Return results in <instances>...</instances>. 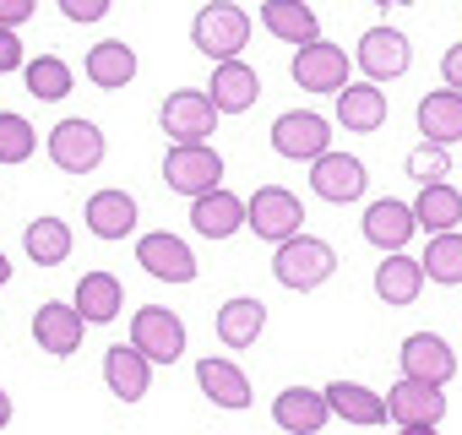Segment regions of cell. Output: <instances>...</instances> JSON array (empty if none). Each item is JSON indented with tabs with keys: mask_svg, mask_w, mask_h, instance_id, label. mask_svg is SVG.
Instances as JSON below:
<instances>
[{
	"mask_svg": "<svg viewBox=\"0 0 462 435\" xmlns=\"http://www.w3.org/2000/svg\"><path fill=\"white\" fill-rule=\"evenodd\" d=\"M327 419H332L327 392H310V386H283V392L273 397V424H278V430H289V435H316Z\"/></svg>",
	"mask_w": 462,
	"mask_h": 435,
	"instance_id": "ffe728a7",
	"label": "cell"
},
{
	"mask_svg": "<svg viewBox=\"0 0 462 435\" xmlns=\"http://www.w3.org/2000/svg\"><path fill=\"white\" fill-rule=\"evenodd\" d=\"M207 98L217 104V115H245V109L262 98V77H256L240 55H235V60H212Z\"/></svg>",
	"mask_w": 462,
	"mask_h": 435,
	"instance_id": "ac0fdd59",
	"label": "cell"
},
{
	"mask_svg": "<svg viewBox=\"0 0 462 435\" xmlns=\"http://www.w3.org/2000/svg\"><path fill=\"white\" fill-rule=\"evenodd\" d=\"M60 12L71 23H104L109 17V0H60Z\"/></svg>",
	"mask_w": 462,
	"mask_h": 435,
	"instance_id": "74e56055",
	"label": "cell"
},
{
	"mask_svg": "<svg viewBox=\"0 0 462 435\" xmlns=\"http://www.w3.org/2000/svg\"><path fill=\"white\" fill-rule=\"evenodd\" d=\"M23 251H28V262H39V267H60L66 256H71V224L66 218H33V224L23 229Z\"/></svg>",
	"mask_w": 462,
	"mask_h": 435,
	"instance_id": "4dcf8cb0",
	"label": "cell"
},
{
	"mask_svg": "<svg viewBox=\"0 0 462 435\" xmlns=\"http://www.w3.org/2000/svg\"><path fill=\"white\" fill-rule=\"evenodd\" d=\"M402 169H408V180L435 185V180H446V174H451V147H446V142H419V147L402 158Z\"/></svg>",
	"mask_w": 462,
	"mask_h": 435,
	"instance_id": "d590c367",
	"label": "cell"
},
{
	"mask_svg": "<svg viewBox=\"0 0 462 435\" xmlns=\"http://www.w3.org/2000/svg\"><path fill=\"white\" fill-rule=\"evenodd\" d=\"M337 273V251L327 245V240H316V235H289L278 251H273V278L283 283V289H294V294H310V289H321L327 278Z\"/></svg>",
	"mask_w": 462,
	"mask_h": 435,
	"instance_id": "6da1fadb",
	"label": "cell"
},
{
	"mask_svg": "<svg viewBox=\"0 0 462 435\" xmlns=\"http://www.w3.org/2000/svg\"><path fill=\"white\" fill-rule=\"evenodd\" d=\"M39 12V0H0V28H23Z\"/></svg>",
	"mask_w": 462,
	"mask_h": 435,
	"instance_id": "f35d334b",
	"label": "cell"
},
{
	"mask_svg": "<svg viewBox=\"0 0 462 435\" xmlns=\"http://www.w3.org/2000/svg\"><path fill=\"white\" fill-rule=\"evenodd\" d=\"M386 419L402 424V430H413V435L435 430V424L446 419V386L419 381V375H402V381L392 386V397H386Z\"/></svg>",
	"mask_w": 462,
	"mask_h": 435,
	"instance_id": "8992f818",
	"label": "cell"
},
{
	"mask_svg": "<svg viewBox=\"0 0 462 435\" xmlns=\"http://www.w3.org/2000/svg\"><path fill=\"white\" fill-rule=\"evenodd\" d=\"M337 125H343V131H359V136H375V131L386 125V93H381L370 77L337 88Z\"/></svg>",
	"mask_w": 462,
	"mask_h": 435,
	"instance_id": "603a6c76",
	"label": "cell"
},
{
	"mask_svg": "<svg viewBox=\"0 0 462 435\" xmlns=\"http://www.w3.org/2000/svg\"><path fill=\"white\" fill-rule=\"evenodd\" d=\"M28 60H23V39H17V28H0V77L6 71H23Z\"/></svg>",
	"mask_w": 462,
	"mask_h": 435,
	"instance_id": "8d00e7d4",
	"label": "cell"
},
{
	"mask_svg": "<svg viewBox=\"0 0 462 435\" xmlns=\"http://www.w3.org/2000/svg\"><path fill=\"white\" fill-rule=\"evenodd\" d=\"M424 278H435V283H462V235L457 229H440V235H430V245H424Z\"/></svg>",
	"mask_w": 462,
	"mask_h": 435,
	"instance_id": "836d02e7",
	"label": "cell"
},
{
	"mask_svg": "<svg viewBox=\"0 0 462 435\" xmlns=\"http://www.w3.org/2000/svg\"><path fill=\"white\" fill-rule=\"evenodd\" d=\"M131 343L152 359V365H174L185 354V321L163 305H142L131 316Z\"/></svg>",
	"mask_w": 462,
	"mask_h": 435,
	"instance_id": "30bf717a",
	"label": "cell"
},
{
	"mask_svg": "<svg viewBox=\"0 0 462 435\" xmlns=\"http://www.w3.org/2000/svg\"><path fill=\"white\" fill-rule=\"evenodd\" d=\"M397 365H402V375H419V381H435V386H446L457 375V354L440 332H408L402 348H397Z\"/></svg>",
	"mask_w": 462,
	"mask_h": 435,
	"instance_id": "e0dca14e",
	"label": "cell"
},
{
	"mask_svg": "<svg viewBox=\"0 0 462 435\" xmlns=\"http://www.w3.org/2000/svg\"><path fill=\"white\" fill-rule=\"evenodd\" d=\"M190 44L207 60H235L251 44V12H240L235 0H212L190 17Z\"/></svg>",
	"mask_w": 462,
	"mask_h": 435,
	"instance_id": "7a4b0ae2",
	"label": "cell"
},
{
	"mask_svg": "<svg viewBox=\"0 0 462 435\" xmlns=\"http://www.w3.org/2000/svg\"><path fill=\"white\" fill-rule=\"evenodd\" d=\"M262 28L273 33V39H283V44H310V39H321V23H316V12L305 6V0H262Z\"/></svg>",
	"mask_w": 462,
	"mask_h": 435,
	"instance_id": "83f0119b",
	"label": "cell"
},
{
	"mask_svg": "<svg viewBox=\"0 0 462 435\" xmlns=\"http://www.w3.org/2000/svg\"><path fill=\"white\" fill-rule=\"evenodd\" d=\"M365 185H370V174H365V163L359 158H348V153H321L316 163H310V190L321 196V201H332V207H348V201H359L365 196Z\"/></svg>",
	"mask_w": 462,
	"mask_h": 435,
	"instance_id": "4fadbf2b",
	"label": "cell"
},
{
	"mask_svg": "<svg viewBox=\"0 0 462 435\" xmlns=\"http://www.w3.org/2000/svg\"><path fill=\"white\" fill-rule=\"evenodd\" d=\"M440 77H446V88L462 93V44H451V50L440 55Z\"/></svg>",
	"mask_w": 462,
	"mask_h": 435,
	"instance_id": "ab89813d",
	"label": "cell"
},
{
	"mask_svg": "<svg viewBox=\"0 0 462 435\" xmlns=\"http://www.w3.org/2000/svg\"><path fill=\"white\" fill-rule=\"evenodd\" d=\"M359 229H365V240H370V245L386 256V251H402V245L413 240V229H419V212H413V201L381 196V201H370V207H365Z\"/></svg>",
	"mask_w": 462,
	"mask_h": 435,
	"instance_id": "5bb4252c",
	"label": "cell"
},
{
	"mask_svg": "<svg viewBox=\"0 0 462 435\" xmlns=\"http://www.w3.org/2000/svg\"><path fill=\"white\" fill-rule=\"evenodd\" d=\"M327 147H332V125H327V115L289 109V115L273 120V153H278V158H294V163L310 158V163H316Z\"/></svg>",
	"mask_w": 462,
	"mask_h": 435,
	"instance_id": "9c48e42d",
	"label": "cell"
},
{
	"mask_svg": "<svg viewBox=\"0 0 462 435\" xmlns=\"http://www.w3.org/2000/svg\"><path fill=\"white\" fill-rule=\"evenodd\" d=\"M424 289V262L408 251H386V262L375 267V300L381 305H413Z\"/></svg>",
	"mask_w": 462,
	"mask_h": 435,
	"instance_id": "cb8c5ba5",
	"label": "cell"
},
{
	"mask_svg": "<svg viewBox=\"0 0 462 435\" xmlns=\"http://www.w3.org/2000/svg\"><path fill=\"white\" fill-rule=\"evenodd\" d=\"M245 229L262 235V240H273V245H283L289 235L305 229V207H300L294 190H283V185H262V190L245 201Z\"/></svg>",
	"mask_w": 462,
	"mask_h": 435,
	"instance_id": "5b68a950",
	"label": "cell"
},
{
	"mask_svg": "<svg viewBox=\"0 0 462 435\" xmlns=\"http://www.w3.org/2000/svg\"><path fill=\"white\" fill-rule=\"evenodd\" d=\"M419 131H424V142H462V93L457 88H435V93H424L419 98Z\"/></svg>",
	"mask_w": 462,
	"mask_h": 435,
	"instance_id": "4316f807",
	"label": "cell"
},
{
	"mask_svg": "<svg viewBox=\"0 0 462 435\" xmlns=\"http://www.w3.org/2000/svg\"><path fill=\"white\" fill-rule=\"evenodd\" d=\"M104 381H109V392H115L120 403H142V397L152 392V359H147L136 343H115V348L104 354Z\"/></svg>",
	"mask_w": 462,
	"mask_h": 435,
	"instance_id": "d6986e66",
	"label": "cell"
},
{
	"mask_svg": "<svg viewBox=\"0 0 462 435\" xmlns=\"http://www.w3.org/2000/svg\"><path fill=\"white\" fill-rule=\"evenodd\" d=\"M158 131H163L169 142H207V136L217 131V104H212L207 93L180 88V93L163 98V109H158Z\"/></svg>",
	"mask_w": 462,
	"mask_h": 435,
	"instance_id": "ba28073f",
	"label": "cell"
},
{
	"mask_svg": "<svg viewBox=\"0 0 462 435\" xmlns=\"http://www.w3.org/2000/svg\"><path fill=\"white\" fill-rule=\"evenodd\" d=\"M136 262H142V273L158 278V283H196V251H190L180 235H169V229L142 235V240H136Z\"/></svg>",
	"mask_w": 462,
	"mask_h": 435,
	"instance_id": "7c38bea8",
	"label": "cell"
},
{
	"mask_svg": "<svg viewBox=\"0 0 462 435\" xmlns=\"http://www.w3.org/2000/svg\"><path fill=\"white\" fill-rule=\"evenodd\" d=\"M120 305H125V289H120V278H115V273H88V278L77 283V310L88 316V327L115 321V316H120Z\"/></svg>",
	"mask_w": 462,
	"mask_h": 435,
	"instance_id": "1f68e13d",
	"label": "cell"
},
{
	"mask_svg": "<svg viewBox=\"0 0 462 435\" xmlns=\"http://www.w3.org/2000/svg\"><path fill=\"white\" fill-rule=\"evenodd\" d=\"M196 386H201L207 403H217V408H251V375H245L235 359H217V354L196 359Z\"/></svg>",
	"mask_w": 462,
	"mask_h": 435,
	"instance_id": "7402d4cb",
	"label": "cell"
},
{
	"mask_svg": "<svg viewBox=\"0 0 462 435\" xmlns=\"http://www.w3.org/2000/svg\"><path fill=\"white\" fill-rule=\"evenodd\" d=\"M289 77H294L305 93H337V88H348V55H343L337 44H327V39H310V44L294 50Z\"/></svg>",
	"mask_w": 462,
	"mask_h": 435,
	"instance_id": "8fae6325",
	"label": "cell"
},
{
	"mask_svg": "<svg viewBox=\"0 0 462 435\" xmlns=\"http://www.w3.org/2000/svg\"><path fill=\"white\" fill-rule=\"evenodd\" d=\"M23 82H28V93H33L39 104H60V98L71 93V66H66L60 55H39V60L23 66Z\"/></svg>",
	"mask_w": 462,
	"mask_h": 435,
	"instance_id": "d6a6232c",
	"label": "cell"
},
{
	"mask_svg": "<svg viewBox=\"0 0 462 435\" xmlns=\"http://www.w3.org/2000/svg\"><path fill=\"white\" fill-rule=\"evenodd\" d=\"M190 229H196L201 240H228V235H240V229H245V201H240L235 190H223V185L190 196Z\"/></svg>",
	"mask_w": 462,
	"mask_h": 435,
	"instance_id": "2e32d148",
	"label": "cell"
},
{
	"mask_svg": "<svg viewBox=\"0 0 462 435\" xmlns=\"http://www.w3.org/2000/svg\"><path fill=\"white\" fill-rule=\"evenodd\" d=\"M217 343L223 348H251L256 338H262V327H267V305L262 300H251V294H235L228 305H217Z\"/></svg>",
	"mask_w": 462,
	"mask_h": 435,
	"instance_id": "d4e9b609",
	"label": "cell"
},
{
	"mask_svg": "<svg viewBox=\"0 0 462 435\" xmlns=\"http://www.w3.org/2000/svg\"><path fill=\"white\" fill-rule=\"evenodd\" d=\"M12 283V262H6V251H0V289Z\"/></svg>",
	"mask_w": 462,
	"mask_h": 435,
	"instance_id": "b9f144b4",
	"label": "cell"
},
{
	"mask_svg": "<svg viewBox=\"0 0 462 435\" xmlns=\"http://www.w3.org/2000/svg\"><path fill=\"white\" fill-rule=\"evenodd\" d=\"M88 235H98V240H131V229H136V196L131 190H93L88 196Z\"/></svg>",
	"mask_w": 462,
	"mask_h": 435,
	"instance_id": "44dd1931",
	"label": "cell"
},
{
	"mask_svg": "<svg viewBox=\"0 0 462 435\" xmlns=\"http://www.w3.org/2000/svg\"><path fill=\"white\" fill-rule=\"evenodd\" d=\"M88 82L104 88V93L131 88V82H136V50H131L125 39H104V44H93V50H88Z\"/></svg>",
	"mask_w": 462,
	"mask_h": 435,
	"instance_id": "484cf974",
	"label": "cell"
},
{
	"mask_svg": "<svg viewBox=\"0 0 462 435\" xmlns=\"http://www.w3.org/2000/svg\"><path fill=\"white\" fill-rule=\"evenodd\" d=\"M327 403H332V419H343V424H386V397L359 381H332Z\"/></svg>",
	"mask_w": 462,
	"mask_h": 435,
	"instance_id": "f1b7e54d",
	"label": "cell"
},
{
	"mask_svg": "<svg viewBox=\"0 0 462 435\" xmlns=\"http://www.w3.org/2000/svg\"><path fill=\"white\" fill-rule=\"evenodd\" d=\"M370 6H386L392 12V6H419V0H370Z\"/></svg>",
	"mask_w": 462,
	"mask_h": 435,
	"instance_id": "7bdbcfd3",
	"label": "cell"
},
{
	"mask_svg": "<svg viewBox=\"0 0 462 435\" xmlns=\"http://www.w3.org/2000/svg\"><path fill=\"white\" fill-rule=\"evenodd\" d=\"M163 180H169V190H180V196H201V190L223 185V158H217L212 142H169Z\"/></svg>",
	"mask_w": 462,
	"mask_h": 435,
	"instance_id": "277c9868",
	"label": "cell"
},
{
	"mask_svg": "<svg viewBox=\"0 0 462 435\" xmlns=\"http://www.w3.org/2000/svg\"><path fill=\"white\" fill-rule=\"evenodd\" d=\"M39 153V131L28 115L17 109H0V163H28Z\"/></svg>",
	"mask_w": 462,
	"mask_h": 435,
	"instance_id": "e575fe53",
	"label": "cell"
},
{
	"mask_svg": "<svg viewBox=\"0 0 462 435\" xmlns=\"http://www.w3.org/2000/svg\"><path fill=\"white\" fill-rule=\"evenodd\" d=\"M354 60H359V71H365L370 82H397V77H408V66H413V44H408V33H397V28H365Z\"/></svg>",
	"mask_w": 462,
	"mask_h": 435,
	"instance_id": "52a82bcc",
	"label": "cell"
},
{
	"mask_svg": "<svg viewBox=\"0 0 462 435\" xmlns=\"http://www.w3.org/2000/svg\"><path fill=\"white\" fill-rule=\"evenodd\" d=\"M82 332H88V316L77 310V300H71V305L44 300V305L33 310V343H39L44 354H55V359L77 354V348H82Z\"/></svg>",
	"mask_w": 462,
	"mask_h": 435,
	"instance_id": "9a60e30c",
	"label": "cell"
},
{
	"mask_svg": "<svg viewBox=\"0 0 462 435\" xmlns=\"http://www.w3.org/2000/svg\"><path fill=\"white\" fill-rule=\"evenodd\" d=\"M6 424H12V392L0 386V430H6Z\"/></svg>",
	"mask_w": 462,
	"mask_h": 435,
	"instance_id": "60d3db41",
	"label": "cell"
},
{
	"mask_svg": "<svg viewBox=\"0 0 462 435\" xmlns=\"http://www.w3.org/2000/svg\"><path fill=\"white\" fill-rule=\"evenodd\" d=\"M413 212H419V229H424V235L457 229V224H462V190H457L451 180L419 185V201H413Z\"/></svg>",
	"mask_w": 462,
	"mask_h": 435,
	"instance_id": "f546056e",
	"label": "cell"
},
{
	"mask_svg": "<svg viewBox=\"0 0 462 435\" xmlns=\"http://www.w3.org/2000/svg\"><path fill=\"white\" fill-rule=\"evenodd\" d=\"M44 147H50V163L66 169V174H93V169L104 163V153H109L98 120H82V115H77V120H60Z\"/></svg>",
	"mask_w": 462,
	"mask_h": 435,
	"instance_id": "3957f363",
	"label": "cell"
}]
</instances>
